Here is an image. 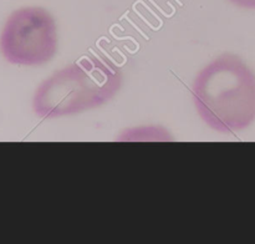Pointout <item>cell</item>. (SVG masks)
<instances>
[{"mask_svg": "<svg viewBox=\"0 0 255 244\" xmlns=\"http://www.w3.org/2000/svg\"><path fill=\"white\" fill-rule=\"evenodd\" d=\"M192 99L209 128L236 133L255 121V74L237 55H221L197 74Z\"/></svg>", "mask_w": 255, "mask_h": 244, "instance_id": "1", "label": "cell"}, {"mask_svg": "<svg viewBox=\"0 0 255 244\" xmlns=\"http://www.w3.org/2000/svg\"><path fill=\"white\" fill-rule=\"evenodd\" d=\"M121 86L122 72L111 60L96 55L80 57L37 86L32 110L40 119L74 116L104 106Z\"/></svg>", "mask_w": 255, "mask_h": 244, "instance_id": "2", "label": "cell"}, {"mask_svg": "<svg viewBox=\"0 0 255 244\" xmlns=\"http://www.w3.org/2000/svg\"><path fill=\"white\" fill-rule=\"evenodd\" d=\"M57 51V26L41 6H24L7 16L0 32V52L9 64L41 66Z\"/></svg>", "mask_w": 255, "mask_h": 244, "instance_id": "3", "label": "cell"}, {"mask_svg": "<svg viewBox=\"0 0 255 244\" xmlns=\"http://www.w3.org/2000/svg\"><path fill=\"white\" fill-rule=\"evenodd\" d=\"M229 1L242 9L255 10V0H229Z\"/></svg>", "mask_w": 255, "mask_h": 244, "instance_id": "4", "label": "cell"}]
</instances>
